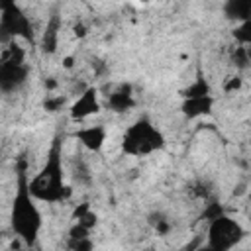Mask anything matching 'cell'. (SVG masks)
<instances>
[{"label": "cell", "instance_id": "obj_1", "mask_svg": "<svg viewBox=\"0 0 251 251\" xmlns=\"http://www.w3.org/2000/svg\"><path fill=\"white\" fill-rule=\"evenodd\" d=\"M35 198L29 192V178H27V161L24 155H20L16 163V196L12 202V214L10 224L14 233L25 243L33 245L39 229H41V212L33 202Z\"/></svg>", "mask_w": 251, "mask_h": 251}, {"label": "cell", "instance_id": "obj_2", "mask_svg": "<svg viewBox=\"0 0 251 251\" xmlns=\"http://www.w3.org/2000/svg\"><path fill=\"white\" fill-rule=\"evenodd\" d=\"M29 192L35 200L41 202H63L71 196V188L65 186V173H63V147L61 137L57 135L51 143L47 159L41 171L29 180Z\"/></svg>", "mask_w": 251, "mask_h": 251}, {"label": "cell", "instance_id": "obj_3", "mask_svg": "<svg viewBox=\"0 0 251 251\" xmlns=\"http://www.w3.org/2000/svg\"><path fill=\"white\" fill-rule=\"evenodd\" d=\"M163 147H165L163 133L147 118H141V120L133 122L122 137L124 153L133 155V157H145V155H151V153H155Z\"/></svg>", "mask_w": 251, "mask_h": 251}, {"label": "cell", "instance_id": "obj_4", "mask_svg": "<svg viewBox=\"0 0 251 251\" xmlns=\"http://www.w3.org/2000/svg\"><path fill=\"white\" fill-rule=\"evenodd\" d=\"M29 75V67L25 65V51L16 41H10L0 55V90L10 94L18 90Z\"/></svg>", "mask_w": 251, "mask_h": 251}, {"label": "cell", "instance_id": "obj_5", "mask_svg": "<svg viewBox=\"0 0 251 251\" xmlns=\"http://www.w3.org/2000/svg\"><path fill=\"white\" fill-rule=\"evenodd\" d=\"M16 37H24L27 41L33 39V29L29 18L22 12L20 6L6 0L0 4V39L2 43H10Z\"/></svg>", "mask_w": 251, "mask_h": 251}, {"label": "cell", "instance_id": "obj_6", "mask_svg": "<svg viewBox=\"0 0 251 251\" xmlns=\"http://www.w3.org/2000/svg\"><path fill=\"white\" fill-rule=\"evenodd\" d=\"M245 237V229L231 220L229 216H222L214 222H210L208 226V247H212L214 251H229L231 247H235L241 239Z\"/></svg>", "mask_w": 251, "mask_h": 251}, {"label": "cell", "instance_id": "obj_7", "mask_svg": "<svg viewBox=\"0 0 251 251\" xmlns=\"http://www.w3.org/2000/svg\"><path fill=\"white\" fill-rule=\"evenodd\" d=\"M100 112V100H98V88L96 86H86L82 90V94L75 100V104L71 106V118L73 120H84L92 114Z\"/></svg>", "mask_w": 251, "mask_h": 251}, {"label": "cell", "instance_id": "obj_8", "mask_svg": "<svg viewBox=\"0 0 251 251\" xmlns=\"http://www.w3.org/2000/svg\"><path fill=\"white\" fill-rule=\"evenodd\" d=\"M106 104H108V108H110L112 112H118V114L131 110V108L135 106L131 84H129V82L118 84V86L108 94V102H106Z\"/></svg>", "mask_w": 251, "mask_h": 251}, {"label": "cell", "instance_id": "obj_9", "mask_svg": "<svg viewBox=\"0 0 251 251\" xmlns=\"http://www.w3.org/2000/svg\"><path fill=\"white\" fill-rule=\"evenodd\" d=\"M212 108H214V96L212 94L210 96H200V98H186L180 104V112L188 120L208 116V114H212Z\"/></svg>", "mask_w": 251, "mask_h": 251}, {"label": "cell", "instance_id": "obj_10", "mask_svg": "<svg viewBox=\"0 0 251 251\" xmlns=\"http://www.w3.org/2000/svg\"><path fill=\"white\" fill-rule=\"evenodd\" d=\"M75 137L88 149V151H94L98 153L106 141V129L104 126H88V127H82L75 133Z\"/></svg>", "mask_w": 251, "mask_h": 251}, {"label": "cell", "instance_id": "obj_11", "mask_svg": "<svg viewBox=\"0 0 251 251\" xmlns=\"http://www.w3.org/2000/svg\"><path fill=\"white\" fill-rule=\"evenodd\" d=\"M59 27H61V18L57 12L51 14V18L47 20L43 37H41V49L45 53H55L57 51V39H59Z\"/></svg>", "mask_w": 251, "mask_h": 251}, {"label": "cell", "instance_id": "obj_12", "mask_svg": "<svg viewBox=\"0 0 251 251\" xmlns=\"http://www.w3.org/2000/svg\"><path fill=\"white\" fill-rule=\"evenodd\" d=\"M224 14L227 20L247 22L251 20V0H227L224 4Z\"/></svg>", "mask_w": 251, "mask_h": 251}, {"label": "cell", "instance_id": "obj_13", "mask_svg": "<svg viewBox=\"0 0 251 251\" xmlns=\"http://www.w3.org/2000/svg\"><path fill=\"white\" fill-rule=\"evenodd\" d=\"M180 96H182V100H186V98L210 96V84H208V80L202 76V71H200V69H198V73H196V78H194L186 88L180 90Z\"/></svg>", "mask_w": 251, "mask_h": 251}, {"label": "cell", "instance_id": "obj_14", "mask_svg": "<svg viewBox=\"0 0 251 251\" xmlns=\"http://www.w3.org/2000/svg\"><path fill=\"white\" fill-rule=\"evenodd\" d=\"M71 171H73V178L78 182V184H90L92 182V176H90V169L86 165V161L76 155L73 161H71Z\"/></svg>", "mask_w": 251, "mask_h": 251}, {"label": "cell", "instance_id": "obj_15", "mask_svg": "<svg viewBox=\"0 0 251 251\" xmlns=\"http://www.w3.org/2000/svg\"><path fill=\"white\" fill-rule=\"evenodd\" d=\"M231 35H233V39H235L239 45L251 47V20L241 22L239 25H235L233 31H231Z\"/></svg>", "mask_w": 251, "mask_h": 251}, {"label": "cell", "instance_id": "obj_16", "mask_svg": "<svg viewBox=\"0 0 251 251\" xmlns=\"http://www.w3.org/2000/svg\"><path fill=\"white\" fill-rule=\"evenodd\" d=\"M147 220H149V224L153 226V229L159 235H167L171 231V222H169V218L163 212H153V214L147 216Z\"/></svg>", "mask_w": 251, "mask_h": 251}, {"label": "cell", "instance_id": "obj_17", "mask_svg": "<svg viewBox=\"0 0 251 251\" xmlns=\"http://www.w3.org/2000/svg\"><path fill=\"white\" fill-rule=\"evenodd\" d=\"M224 214H226V212H224V206H222L220 202H216V200H210V202L206 204L204 212L200 214V220H206V222H214V220L222 218Z\"/></svg>", "mask_w": 251, "mask_h": 251}, {"label": "cell", "instance_id": "obj_18", "mask_svg": "<svg viewBox=\"0 0 251 251\" xmlns=\"http://www.w3.org/2000/svg\"><path fill=\"white\" fill-rule=\"evenodd\" d=\"M231 63L237 67V69H247L251 65V59L247 55V47L243 45H237L235 49H231Z\"/></svg>", "mask_w": 251, "mask_h": 251}, {"label": "cell", "instance_id": "obj_19", "mask_svg": "<svg viewBox=\"0 0 251 251\" xmlns=\"http://www.w3.org/2000/svg\"><path fill=\"white\" fill-rule=\"evenodd\" d=\"M67 247L69 251H92L94 249V243L90 237H84V239H69L67 241Z\"/></svg>", "mask_w": 251, "mask_h": 251}, {"label": "cell", "instance_id": "obj_20", "mask_svg": "<svg viewBox=\"0 0 251 251\" xmlns=\"http://www.w3.org/2000/svg\"><path fill=\"white\" fill-rule=\"evenodd\" d=\"M65 102H67L65 96H47L45 102H43V108H45L47 112H59V110L65 106Z\"/></svg>", "mask_w": 251, "mask_h": 251}, {"label": "cell", "instance_id": "obj_21", "mask_svg": "<svg viewBox=\"0 0 251 251\" xmlns=\"http://www.w3.org/2000/svg\"><path fill=\"white\" fill-rule=\"evenodd\" d=\"M76 224H80V226L86 227V229H92V227L98 224V216H96L92 210H88V212H84V214L76 220Z\"/></svg>", "mask_w": 251, "mask_h": 251}, {"label": "cell", "instance_id": "obj_22", "mask_svg": "<svg viewBox=\"0 0 251 251\" xmlns=\"http://www.w3.org/2000/svg\"><path fill=\"white\" fill-rule=\"evenodd\" d=\"M241 84H243V82H241V76H227V78L224 80V92L231 94V92L239 90Z\"/></svg>", "mask_w": 251, "mask_h": 251}, {"label": "cell", "instance_id": "obj_23", "mask_svg": "<svg viewBox=\"0 0 251 251\" xmlns=\"http://www.w3.org/2000/svg\"><path fill=\"white\" fill-rule=\"evenodd\" d=\"M88 233H90V229L82 227L80 224H75L69 229V239H84V237H88Z\"/></svg>", "mask_w": 251, "mask_h": 251}, {"label": "cell", "instance_id": "obj_24", "mask_svg": "<svg viewBox=\"0 0 251 251\" xmlns=\"http://www.w3.org/2000/svg\"><path fill=\"white\" fill-rule=\"evenodd\" d=\"M190 190H192V194H194V196H200V198H206V196H208L206 184H202V182H198V184H192V186H190Z\"/></svg>", "mask_w": 251, "mask_h": 251}, {"label": "cell", "instance_id": "obj_25", "mask_svg": "<svg viewBox=\"0 0 251 251\" xmlns=\"http://www.w3.org/2000/svg\"><path fill=\"white\" fill-rule=\"evenodd\" d=\"M88 210H90V204H88V202H82V204H78V206L73 210V220H78V218H80L84 212H88Z\"/></svg>", "mask_w": 251, "mask_h": 251}, {"label": "cell", "instance_id": "obj_26", "mask_svg": "<svg viewBox=\"0 0 251 251\" xmlns=\"http://www.w3.org/2000/svg\"><path fill=\"white\" fill-rule=\"evenodd\" d=\"M202 245H204V243H202V239H200V237H196V239H192L190 243H186V245L182 247V251H198Z\"/></svg>", "mask_w": 251, "mask_h": 251}, {"label": "cell", "instance_id": "obj_27", "mask_svg": "<svg viewBox=\"0 0 251 251\" xmlns=\"http://www.w3.org/2000/svg\"><path fill=\"white\" fill-rule=\"evenodd\" d=\"M73 29H75V35H76V37H84V35H86V25H84V24H80V22H78Z\"/></svg>", "mask_w": 251, "mask_h": 251}, {"label": "cell", "instance_id": "obj_28", "mask_svg": "<svg viewBox=\"0 0 251 251\" xmlns=\"http://www.w3.org/2000/svg\"><path fill=\"white\" fill-rule=\"evenodd\" d=\"M45 88H47V90H53V88H57V80H53V78H47V80H45Z\"/></svg>", "mask_w": 251, "mask_h": 251}, {"label": "cell", "instance_id": "obj_29", "mask_svg": "<svg viewBox=\"0 0 251 251\" xmlns=\"http://www.w3.org/2000/svg\"><path fill=\"white\" fill-rule=\"evenodd\" d=\"M63 65H65L67 69H71V67H73V57H65V61H63Z\"/></svg>", "mask_w": 251, "mask_h": 251}, {"label": "cell", "instance_id": "obj_30", "mask_svg": "<svg viewBox=\"0 0 251 251\" xmlns=\"http://www.w3.org/2000/svg\"><path fill=\"white\" fill-rule=\"evenodd\" d=\"M198 251H214V249H212V247H208V245H202Z\"/></svg>", "mask_w": 251, "mask_h": 251}]
</instances>
